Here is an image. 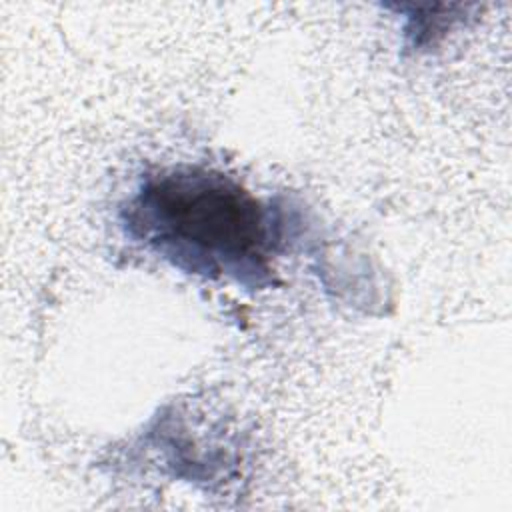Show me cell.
Here are the masks:
<instances>
[{"instance_id":"1","label":"cell","mask_w":512,"mask_h":512,"mask_svg":"<svg viewBox=\"0 0 512 512\" xmlns=\"http://www.w3.org/2000/svg\"><path fill=\"white\" fill-rule=\"evenodd\" d=\"M118 222L128 240L186 274L250 290L276 282L286 212L218 170L178 164L144 174Z\"/></svg>"}]
</instances>
